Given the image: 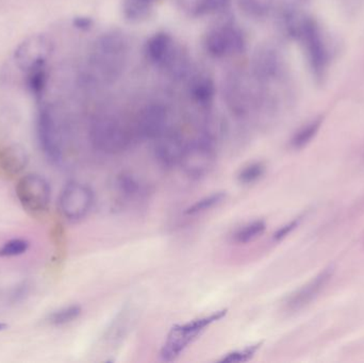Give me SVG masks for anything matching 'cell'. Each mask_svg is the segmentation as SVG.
I'll list each match as a JSON object with an SVG mask.
<instances>
[{"label":"cell","instance_id":"8","mask_svg":"<svg viewBox=\"0 0 364 363\" xmlns=\"http://www.w3.org/2000/svg\"><path fill=\"white\" fill-rule=\"evenodd\" d=\"M203 46L208 55L218 59L240 55L246 49L245 36L237 25L228 21L210 30Z\"/></svg>","mask_w":364,"mask_h":363},{"label":"cell","instance_id":"35","mask_svg":"<svg viewBox=\"0 0 364 363\" xmlns=\"http://www.w3.org/2000/svg\"><path fill=\"white\" fill-rule=\"evenodd\" d=\"M291 1L297 2V4H301V2H305L306 0H291Z\"/></svg>","mask_w":364,"mask_h":363},{"label":"cell","instance_id":"29","mask_svg":"<svg viewBox=\"0 0 364 363\" xmlns=\"http://www.w3.org/2000/svg\"><path fill=\"white\" fill-rule=\"evenodd\" d=\"M265 173V166L262 162H252L248 166H244L239 174H237V180L242 185H252L257 183L259 179L262 178Z\"/></svg>","mask_w":364,"mask_h":363},{"label":"cell","instance_id":"18","mask_svg":"<svg viewBox=\"0 0 364 363\" xmlns=\"http://www.w3.org/2000/svg\"><path fill=\"white\" fill-rule=\"evenodd\" d=\"M28 163L25 149L19 146H9L0 149V173L12 178L23 172Z\"/></svg>","mask_w":364,"mask_h":363},{"label":"cell","instance_id":"2","mask_svg":"<svg viewBox=\"0 0 364 363\" xmlns=\"http://www.w3.org/2000/svg\"><path fill=\"white\" fill-rule=\"evenodd\" d=\"M129 43L123 32L110 30L102 34L94 43L91 51L92 68L98 78L113 83L121 78L127 66Z\"/></svg>","mask_w":364,"mask_h":363},{"label":"cell","instance_id":"25","mask_svg":"<svg viewBox=\"0 0 364 363\" xmlns=\"http://www.w3.org/2000/svg\"><path fill=\"white\" fill-rule=\"evenodd\" d=\"M267 229V224L262 220L250 222L242 226L233 234V241L237 244H247L260 238Z\"/></svg>","mask_w":364,"mask_h":363},{"label":"cell","instance_id":"16","mask_svg":"<svg viewBox=\"0 0 364 363\" xmlns=\"http://www.w3.org/2000/svg\"><path fill=\"white\" fill-rule=\"evenodd\" d=\"M111 188L117 200L125 204L140 202L147 195L146 185L132 173L117 174L113 178Z\"/></svg>","mask_w":364,"mask_h":363},{"label":"cell","instance_id":"20","mask_svg":"<svg viewBox=\"0 0 364 363\" xmlns=\"http://www.w3.org/2000/svg\"><path fill=\"white\" fill-rule=\"evenodd\" d=\"M158 0H124V16L132 23L147 18Z\"/></svg>","mask_w":364,"mask_h":363},{"label":"cell","instance_id":"1","mask_svg":"<svg viewBox=\"0 0 364 363\" xmlns=\"http://www.w3.org/2000/svg\"><path fill=\"white\" fill-rule=\"evenodd\" d=\"M282 21L288 36L301 43L314 76L318 80L324 79L331 64V51L318 21L292 6L284 9Z\"/></svg>","mask_w":364,"mask_h":363},{"label":"cell","instance_id":"19","mask_svg":"<svg viewBox=\"0 0 364 363\" xmlns=\"http://www.w3.org/2000/svg\"><path fill=\"white\" fill-rule=\"evenodd\" d=\"M216 89L213 79L207 75H197L193 77L188 85V94L195 104L203 108L211 106L215 97Z\"/></svg>","mask_w":364,"mask_h":363},{"label":"cell","instance_id":"24","mask_svg":"<svg viewBox=\"0 0 364 363\" xmlns=\"http://www.w3.org/2000/svg\"><path fill=\"white\" fill-rule=\"evenodd\" d=\"M322 124V117H318V119H312L309 123L305 124L303 127L299 128L295 132L292 140H291V146L295 149H301L309 144L314 140V136L318 134Z\"/></svg>","mask_w":364,"mask_h":363},{"label":"cell","instance_id":"30","mask_svg":"<svg viewBox=\"0 0 364 363\" xmlns=\"http://www.w3.org/2000/svg\"><path fill=\"white\" fill-rule=\"evenodd\" d=\"M29 249V242L23 239H12L0 247V258L16 257L23 255Z\"/></svg>","mask_w":364,"mask_h":363},{"label":"cell","instance_id":"28","mask_svg":"<svg viewBox=\"0 0 364 363\" xmlns=\"http://www.w3.org/2000/svg\"><path fill=\"white\" fill-rule=\"evenodd\" d=\"M82 309L78 305H72V306L64 307L51 313L48 317V323L53 326L66 325L72 323L75 320L80 317Z\"/></svg>","mask_w":364,"mask_h":363},{"label":"cell","instance_id":"34","mask_svg":"<svg viewBox=\"0 0 364 363\" xmlns=\"http://www.w3.org/2000/svg\"><path fill=\"white\" fill-rule=\"evenodd\" d=\"M8 328V325L4 323H0V332H2V330H6Z\"/></svg>","mask_w":364,"mask_h":363},{"label":"cell","instance_id":"12","mask_svg":"<svg viewBox=\"0 0 364 363\" xmlns=\"http://www.w3.org/2000/svg\"><path fill=\"white\" fill-rule=\"evenodd\" d=\"M36 134L45 157L58 163L62 159V142L57 123L48 107H41L36 117Z\"/></svg>","mask_w":364,"mask_h":363},{"label":"cell","instance_id":"10","mask_svg":"<svg viewBox=\"0 0 364 363\" xmlns=\"http://www.w3.org/2000/svg\"><path fill=\"white\" fill-rule=\"evenodd\" d=\"M93 204V191L87 185L76 181L68 183L60 195V211L70 221L85 219Z\"/></svg>","mask_w":364,"mask_h":363},{"label":"cell","instance_id":"27","mask_svg":"<svg viewBox=\"0 0 364 363\" xmlns=\"http://www.w3.org/2000/svg\"><path fill=\"white\" fill-rule=\"evenodd\" d=\"M130 310L124 309L119 315H117L115 321H113L112 325L110 326L107 335V339L110 341V343L121 342L122 339L127 334L128 328H129L130 320Z\"/></svg>","mask_w":364,"mask_h":363},{"label":"cell","instance_id":"6","mask_svg":"<svg viewBox=\"0 0 364 363\" xmlns=\"http://www.w3.org/2000/svg\"><path fill=\"white\" fill-rule=\"evenodd\" d=\"M216 162L214 138L209 132L186 144L181 161L183 172L192 179H200L213 170Z\"/></svg>","mask_w":364,"mask_h":363},{"label":"cell","instance_id":"4","mask_svg":"<svg viewBox=\"0 0 364 363\" xmlns=\"http://www.w3.org/2000/svg\"><path fill=\"white\" fill-rule=\"evenodd\" d=\"M263 87L252 74L232 72L224 83V99L227 107L235 117H246L264 102Z\"/></svg>","mask_w":364,"mask_h":363},{"label":"cell","instance_id":"7","mask_svg":"<svg viewBox=\"0 0 364 363\" xmlns=\"http://www.w3.org/2000/svg\"><path fill=\"white\" fill-rule=\"evenodd\" d=\"M250 70V74L262 87L279 83L287 75L286 60L277 47L262 44L252 55Z\"/></svg>","mask_w":364,"mask_h":363},{"label":"cell","instance_id":"5","mask_svg":"<svg viewBox=\"0 0 364 363\" xmlns=\"http://www.w3.org/2000/svg\"><path fill=\"white\" fill-rule=\"evenodd\" d=\"M227 310L216 311L205 317L179 324L172 328L166 343L162 347L161 356L164 362H174L207 330L226 315Z\"/></svg>","mask_w":364,"mask_h":363},{"label":"cell","instance_id":"31","mask_svg":"<svg viewBox=\"0 0 364 363\" xmlns=\"http://www.w3.org/2000/svg\"><path fill=\"white\" fill-rule=\"evenodd\" d=\"M261 345H250V347H244L243 350H237L232 353L227 354L226 356L220 360V362L227 363H242L248 362L256 355L258 350L260 349Z\"/></svg>","mask_w":364,"mask_h":363},{"label":"cell","instance_id":"14","mask_svg":"<svg viewBox=\"0 0 364 363\" xmlns=\"http://www.w3.org/2000/svg\"><path fill=\"white\" fill-rule=\"evenodd\" d=\"M154 142L155 157L160 166L164 168H173L181 164L186 147V143L184 142L181 134L168 129Z\"/></svg>","mask_w":364,"mask_h":363},{"label":"cell","instance_id":"3","mask_svg":"<svg viewBox=\"0 0 364 363\" xmlns=\"http://www.w3.org/2000/svg\"><path fill=\"white\" fill-rule=\"evenodd\" d=\"M90 139L96 151L107 155H117L129 148L134 142V127L115 115H100L94 119Z\"/></svg>","mask_w":364,"mask_h":363},{"label":"cell","instance_id":"15","mask_svg":"<svg viewBox=\"0 0 364 363\" xmlns=\"http://www.w3.org/2000/svg\"><path fill=\"white\" fill-rule=\"evenodd\" d=\"M174 38L166 32H157L147 40L145 44V55L153 65L164 68L168 65L175 53L178 50Z\"/></svg>","mask_w":364,"mask_h":363},{"label":"cell","instance_id":"21","mask_svg":"<svg viewBox=\"0 0 364 363\" xmlns=\"http://www.w3.org/2000/svg\"><path fill=\"white\" fill-rule=\"evenodd\" d=\"M186 11L194 15L201 16L205 14L222 12L230 4V0H182Z\"/></svg>","mask_w":364,"mask_h":363},{"label":"cell","instance_id":"17","mask_svg":"<svg viewBox=\"0 0 364 363\" xmlns=\"http://www.w3.org/2000/svg\"><path fill=\"white\" fill-rule=\"evenodd\" d=\"M331 276H333V269L331 268L326 269V270L321 272L318 276L314 277L307 285L297 290L295 293H293L289 298L287 307L290 310L295 311L307 306L324 289L325 286L331 281Z\"/></svg>","mask_w":364,"mask_h":363},{"label":"cell","instance_id":"32","mask_svg":"<svg viewBox=\"0 0 364 363\" xmlns=\"http://www.w3.org/2000/svg\"><path fill=\"white\" fill-rule=\"evenodd\" d=\"M93 25V19L89 16H76L73 19V26L80 31H89Z\"/></svg>","mask_w":364,"mask_h":363},{"label":"cell","instance_id":"22","mask_svg":"<svg viewBox=\"0 0 364 363\" xmlns=\"http://www.w3.org/2000/svg\"><path fill=\"white\" fill-rule=\"evenodd\" d=\"M26 83L30 93L36 98H42L43 93L46 89L47 81H48V70L46 64L45 65L36 66L31 70L26 72Z\"/></svg>","mask_w":364,"mask_h":363},{"label":"cell","instance_id":"9","mask_svg":"<svg viewBox=\"0 0 364 363\" xmlns=\"http://www.w3.org/2000/svg\"><path fill=\"white\" fill-rule=\"evenodd\" d=\"M16 195L23 208L34 217L43 215L50 204V187L40 175L21 177L16 185Z\"/></svg>","mask_w":364,"mask_h":363},{"label":"cell","instance_id":"33","mask_svg":"<svg viewBox=\"0 0 364 363\" xmlns=\"http://www.w3.org/2000/svg\"><path fill=\"white\" fill-rule=\"evenodd\" d=\"M297 224H299V222L293 221L291 222V223L287 224V225L282 226L280 229L277 230V232H275V234H274V239H275V240L280 241L282 240V239L286 238L289 234H291V232L295 229Z\"/></svg>","mask_w":364,"mask_h":363},{"label":"cell","instance_id":"26","mask_svg":"<svg viewBox=\"0 0 364 363\" xmlns=\"http://www.w3.org/2000/svg\"><path fill=\"white\" fill-rule=\"evenodd\" d=\"M225 200H226V193L218 192V193L211 194V195L205 196V197L197 200L194 204L191 205L188 208H186L184 213L186 215H191V217L201 215V213L207 212V211L220 206L225 202Z\"/></svg>","mask_w":364,"mask_h":363},{"label":"cell","instance_id":"13","mask_svg":"<svg viewBox=\"0 0 364 363\" xmlns=\"http://www.w3.org/2000/svg\"><path fill=\"white\" fill-rule=\"evenodd\" d=\"M53 44L46 36H32L23 40L15 50V62L23 72L47 64Z\"/></svg>","mask_w":364,"mask_h":363},{"label":"cell","instance_id":"23","mask_svg":"<svg viewBox=\"0 0 364 363\" xmlns=\"http://www.w3.org/2000/svg\"><path fill=\"white\" fill-rule=\"evenodd\" d=\"M237 4L246 16L262 19L269 16L273 10L275 0H237Z\"/></svg>","mask_w":364,"mask_h":363},{"label":"cell","instance_id":"11","mask_svg":"<svg viewBox=\"0 0 364 363\" xmlns=\"http://www.w3.org/2000/svg\"><path fill=\"white\" fill-rule=\"evenodd\" d=\"M134 136L140 140L155 141L168 129V112L161 104H149L136 115Z\"/></svg>","mask_w":364,"mask_h":363}]
</instances>
